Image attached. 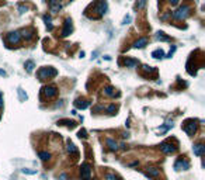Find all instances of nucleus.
<instances>
[{
  "mask_svg": "<svg viewBox=\"0 0 205 180\" xmlns=\"http://www.w3.org/2000/svg\"><path fill=\"white\" fill-rule=\"evenodd\" d=\"M70 33H72V20H70V18H66V20H65V24H63L62 37H68Z\"/></svg>",
  "mask_w": 205,
  "mask_h": 180,
  "instance_id": "7",
  "label": "nucleus"
},
{
  "mask_svg": "<svg viewBox=\"0 0 205 180\" xmlns=\"http://www.w3.org/2000/svg\"><path fill=\"white\" fill-rule=\"evenodd\" d=\"M44 21L46 23V25H48V30H52L53 27H52V24H51V17L49 16H44Z\"/></svg>",
  "mask_w": 205,
  "mask_h": 180,
  "instance_id": "24",
  "label": "nucleus"
},
{
  "mask_svg": "<svg viewBox=\"0 0 205 180\" xmlns=\"http://www.w3.org/2000/svg\"><path fill=\"white\" fill-rule=\"evenodd\" d=\"M58 124H60V125L66 124V125H70V127H75V125H76V123H75V121H69V120H62V121H59Z\"/></svg>",
  "mask_w": 205,
  "mask_h": 180,
  "instance_id": "26",
  "label": "nucleus"
},
{
  "mask_svg": "<svg viewBox=\"0 0 205 180\" xmlns=\"http://www.w3.org/2000/svg\"><path fill=\"white\" fill-rule=\"evenodd\" d=\"M58 72L56 69H53V68H42V69H40V72H38V77H40L41 80H45V79H51V77L56 76Z\"/></svg>",
  "mask_w": 205,
  "mask_h": 180,
  "instance_id": "2",
  "label": "nucleus"
},
{
  "mask_svg": "<svg viewBox=\"0 0 205 180\" xmlns=\"http://www.w3.org/2000/svg\"><path fill=\"white\" fill-rule=\"evenodd\" d=\"M104 93H106L107 96H115V92H114V87H111V86L106 87V89H104Z\"/></svg>",
  "mask_w": 205,
  "mask_h": 180,
  "instance_id": "22",
  "label": "nucleus"
},
{
  "mask_svg": "<svg viewBox=\"0 0 205 180\" xmlns=\"http://www.w3.org/2000/svg\"><path fill=\"white\" fill-rule=\"evenodd\" d=\"M107 9H108V4H107L106 0H99L94 6V11H96L99 16H104L107 13Z\"/></svg>",
  "mask_w": 205,
  "mask_h": 180,
  "instance_id": "3",
  "label": "nucleus"
},
{
  "mask_svg": "<svg viewBox=\"0 0 205 180\" xmlns=\"http://www.w3.org/2000/svg\"><path fill=\"white\" fill-rule=\"evenodd\" d=\"M79 137H80V138H86V137H87V132H86L84 130H80V131H79Z\"/></svg>",
  "mask_w": 205,
  "mask_h": 180,
  "instance_id": "33",
  "label": "nucleus"
},
{
  "mask_svg": "<svg viewBox=\"0 0 205 180\" xmlns=\"http://www.w3.org/2000/svg\"><path fill=\"white\" fill-rule=\"evenodd\" d=\"M190 14H191V7L190 6H181L173 13V17H174L176 20H184V18H187Z\"/></svg>",
  "mask_w": 205,
  "mask_h": 180,
  "instance_id": "1",
  "label": "nucleus"
},
{
  "mask_svg": "<svg viewBox=\"0 0 205 180\" xmlns=\"http://www.w3.org/2000/svg\"><path fill=\"white\" fill-rule=\"evenodd\" d=\"M21 172L24 174H35L37 173V170H31V169H21Z\"/></svg>",
  "mask_w": 205,
  "mask_h": 180,
  "instance_id": "29",
  "label": "nucleus"
},
{
  "mask_svg": "<svg viewBox=\"0 0 205 180\" xmlns=\"http://www.w3.org/2000/svg\"><path fill=\"white\" fill-rule=\"evenodd\" d=\"M145 72H148V73H155L156 72V68H152V66H148V65H143V68H142Z\"/></svg>",
  "mask_w": 205,
  "mask_h": 180,
  "instance_id": "25",
  "label": "nucleus"
},
{
  "mask_svg": "<svg viewBox=\"0 0 205 180\" xmlns=\"http://www.w3.org/2000/svg\"><path fill=\"white\" fill-rule=\"evenodd\" d=\"M174 169L176 170H181V169L183 170H187V169H190V163L185 159H179L174 163Z\"/></svg>",
  "mask_w": 205,
  "mask_h": 180,
  "instance_id": "8",
  "label": "nucleus"
},
{
  "mask_svg": "<svg viewBox=\"0 0 205 180\" xmlns=\"http://www.w3.org/2000/svg\"><path fill=\"white\" fill-rule=\"evenodd\" d=\"M156 38H157V40H160V41H170V38L167 37V35H164V33H157Z\"/></svg>",
  "mask_w": 205,
  "mask_h": 180,
  "instance_id": "23",
  "label": "nucleus"
},
{
  "mask_svg": "<svg viewBox=\"0 0 205 180\" xmlns=\"http://www.w3.org/2000/svg\"><path fill=\"white\" fill-rule=\"evenodd\" d=\"M195 130H197V125H195V123L192 120L187 121V123L184 124V131L188 134V135H194Z\"/></svg>",
  "mask_w": 205,
  "mask_h": 180,
  "instance_id": "6",
  "label": "nucleus"
},
{
  "mask_svg": "<svg viewBox=\"0 0 205 180\" xmlns=\"http://www.w3.org/2000/svg\"><path fill=\"white\" fill-rule=\"evenodd\" d=\"M38 156H40L42 160H48L51 158V155L48 154V152H40V154H38Z\"/></svg>",
  "mask_w": 205,
  "mask_h": 180,
  "instance_id": "27",
  "label": "nucleus"
},
{
  "mask_svg": "<svg viewBox=\"0 0 205 180\" xmlns=\"http://www.w3.org/2000/svg\"><path fill=\"white\" fill-rule=\"evenodd\" d=\"M23 37L25 38V40H33L34 37V30L33 28H27V30H23Z\"/></svg>",
  "mask_w": 205,
  "mask_h": 180,
  "instance_id": "15",
  "label": "nucleus"
},
{
  "mask_svg": "<svg viewBox=\"0 0 205 180\" xmlns=\"http://www.w3.org/2000/svg\"><path fill=\"white\" fill-rule=\"evenodd\" d=\"M24 66H25L27 72H28V73H31V72L34 70V68H35V64H34V61H27Z\"/></svg>",
  "mask_w": 205,
  "mask_h": 180,
  "instance_id": "17",
  "label": "nucleus"
},
{
  "mask_svg": "<svg viewBox=\"0 0 205 180\" xmlns=\"http://www.w3.org/2000/svg\"><path fill=\"white\" fill-rule=\"evenodd\" d=\"M146 2L148 0H138V3H136V9H143L146 4Z\"/></svg>",
  "mask_w": 205,
  "mask_h": 180,
  "instance_id": "28",
  "label": "nucleus"
},
{
  "mask_svg": "<svg viewBox=\"0 0 205 180\" xmlns=\"http://www.w3.org/2000/svg\"><path fill=\"white\" fill-rule=\"evenodd\" d=\"M18 10H20V13H25L28 9H27V6H18Z\"/></svg>",
  "mask_w": 205,
  "mask_h": 180,
  "instance_id": "34",
  "label": "nucleus"
},
{
  "mask_svg": "<svg viewBox=\"0 0 205 180\" xmlns=\"http://www.w3.org/2000/svg\"><path fill=\"white\" fill-rule=\"evenodd\" d=\"M107 145H108V148L111 151H117V149H118V143H117L115 141H113V139H107Z\"/></svg>",
  "mask_w": 205,
  "mask_h": 180,
  "instance_id": "20",
  "label": "nucleus"
},
{
  "mask_svg": "<svg viewBox=\"0 0 205 180\" xmlns=\"http://www.w3.org/2000/svg\"><path fill=\"white\" fill-rule=\"evenodd\" d=\"M49 9L52 13H58L62 9V4H60L59 0H49Z\"/></svg>",
  "mask_w": 205,
  "mask_h": 180,
  "instance_id": "11",
  "label": "nucleus"
},
{
  "mask_svg": "<svg viewBox=\"0 0 205 180\" xmlns=\"http://www.w3.org/2000/svg\"><path fill=\"white\" fill-rule=\"evenodd\" d=\"M146 174H148L149 177H157L160 174V170L157 169V167H148V169H146Z\"/></svg>",
  "mask_w": 205,
  "mask_h": 180,
  "instance_id": "13",
  "label": "nucleus"
},
{
  "mask_svg": "<svg viewBox=\"0 0 205 180\" xmlns=\"http://www.w3.org/2000/svg\"><path fill=\"white\" fill-rule=\"evenodd\" d=\"M21 40V34L18 31H11L7 34V42L9 44H18Z\"/></svg>",
  "mask_w": 205,
  "mask_h": 180,
  "instance_id": "5",
  "label": "nucleus"
},
{
  "mask_svg": "<svg viewBox=\"0 0 205 180\" xmlns=\"http://www.w3.org/2000/svg\"><path fill=\"white\" fill-rule=\"evenodd\" d=\"M145 45H148V38H139V40H136L135 42H133V48H143Z\"/></svg>",
  "mask_w": 205,
  "mask_h": 180,
  "instance_id": "14",
  "label": "nucleus"
},
{
  "mask_svg": "<svg viewBox=\"0 0 205 180\" xmlns=\"http://www.w3.org/2000/svg\"><path fill=\"white\" fill-rule=\"evenodd\" d=\"M169 2L173 4V6H176V4H179V2H180V0H169Z\"/></svg>",
  "mask_w": 205,
  "mask_h": 180,
  "instance_id": "36",
  "label": "nucleus"
},
{
  "mask_svg": "<svg viewBox=\"0 0 205 180\" xmlns=\"http://www.w3.org/2000/svg\"><path fill=\"white\" fill-rule=\"evenodd\" d=\"M160 151H162V152H164V154H173V152L176 151V148L173 147L172 143L163 142V143H160Z\"/></svg>",
  "mask_w": 205,
  "mask_h": 180,
  "instance_id": "10",
  "label": "nucleus"
},
{
  "mask_svg": "<svg viewBox=\"0 0 205 180\" xmlns=\"http://www.w3.org/2000/svg\"><path fill=\"white\" fill-rule=\"evenodd\" d=\"M75 104H76L77 108H82V110H84V108H87V107L90 106L89 101H82V100H77Z\"/></svg>",
  "mask_w": 205,
  "mask_h": 180,
  "instance_id": "18",
  "label": "nucleus"
},
{
  "mask_svg": "<svg viewBox=\"0 0 205 180\" xmlns=\"http://www.w3.org/2000/svg\"><path fill=\"white\" fill-rule=\"evenodd\" d=\"M18 94H20V99H21L23 101H25V100H27V94L24 93V92H23L21 89H18Z\"/></svg>",
  "mask_w": 205,
  "mask_h": 180,
  "instance_id": "30",
  "label": "nucleus"
},
{
  "mask_svg": "<svg viewBox=\"0 0 205 180\" xmlns=\"http://www.w3.org/2000/svg\"><path fill=\"white\" fill-rule=\"evenodd\" d=\"M192 151H194V155H197V156H202V155H204V151H205L204 143H197V145H194Z\"/></svg>",
  "mask_w": 205,
  "mask_h": 180,
  "instance_id": "12",
  "label": "nucleus"
},
{
  "mask_svg": "<svg viewBox=\"0 0 205 180\" xmlns=\"http://www.w3.org/2000/svg\"><path fill=\"white\" fill-rule=\"evenodd\" d=\"M0 76H7V73H6V72H4V70H2V69H0Z\"/></svg>",
  "mask_w": 205,
  "mask_h": 180,
  "instance_id": "38",
  "label": "nucleus"
},
{
  "mask_svg": "<svg viewBox=\"0 0 205 180\" xmlns=\"http://www.w3.org/2000/svg\"><path fill=\"white\" fill-rule=\"evenodd\" d=\"M152 57L155 58V59H160V58L164 57V52H163L162 49H156V51L152 52Z\"/></svg>",
  "mask_w": 205,
  "mask_h": 180,
  "instance_id": "21",
  "label": "nucleus"
},
{
  "mask_svg": "<svg viewBox=\"0 0 205 180\" xmlns=\"http://www.w3.org/2000/svg\"><path fill=\"white\" fill-rule=\"evenodd\" d=\"M117 110V107H115V104H111V106L108 107V108H107V111H108L110 114H114V111Z\"/></svg>",
  "mask_w": 205,
  "mask_h": 180,
  "instance_id": "31",
  "label": "nucleus"
},
{
  "mask_svg": "<svg viewBox=\"0 0 205 180\" xmlns=\"http://www.w3.org/2000/svg\"><path fill=\"white\" fill-rule=\"evenodd\" d=\"M106 179H107V180H118V177H117L115 174H113V173H108V174L106 176Z\"/></svg>",
  "mask_w": 205,
  "mask_h": 180,
  "instance_id": "32",
  "label": "nucleus"
},
{
  "mask_svg": "<svg viewBox=\"0 0 205 180\" xmlns=\"http://www.w3.org/2000/svg\"><path fill=\"white\" fill-rule=\"evenodd\" d=\"M129 21H131V16H126L125 18H124V23L122 24H128Z\"/></svg>",
  "mask_w": 205,
  "mask_h": 180,
  "instance_id": "35",
  "label": "nucleus"
},
{
  "mask_svg": "<svg viewBox=\"0 0 205 180\" xmlns=\"http://www.w3.org/2000/svg\"><path fill=\"white\" fill-rule=\"evenodd\" d=\"M90 176H91V166L89 163H83L80 166V177H82V180H90Z\"/></svg>",
  "mask_w": 205,
  "mask_h": 180,
  "instance_id": "4",
  "label": "nucleus"
},
{
  "mask_svg": "<svg viewBox=\"0 0 205 180\" xmlns=\"http://www.w3.org/2000/svg\"><path fill=\"white\" fill-rule=\"evenodd\" d=\"M124 65H125L126 68H135L136 65H138V61L132 59V58H126L125 62H124Z\"/></svg>",
  "mask_w": 205,
  "mask_h": 180,
  "instance_id": "16",
  "label": "nucleus"
},
{
  "mask_svg": "<svg viewBox=\"0 0 205 180\" xmlns=\"http://www.w3.org/2000/svg\"><path fill=\"white\" fill-rule=\"evenodd\" d=\"M66 149H68V152H69V154L77 155V148L75 147V145H73V143L70 142V141H69V142H68V148H66Z\"/></svg>",
  "mask_w": 205,
  "mask_h": 180,
  "instance_id": "19",
  "label": "nucleus"
},
{
  "mask_svg": "<svg viewBox=\"0 0 205 180\" xmlns=\"http://www.w3.org/2000/svg\"><path fill=\"white\" fill-rule=\"evenodd\" d=\"M44 93H45V96L46 97H55L58 94V89L55 86H46V87H44Z\"/></svg>",
  "mask_w": 205,
  "mask_h": 180,
  "instance_id": "9",
  "label": "nucleus"
},
{
  "mask_svg": "<svg viewBox=\"0 0 205 180\" xmlns=\"http://www.w3.org/2000/svg\"><path fill=\"white\" fill-rule=\"evenodd\" d=\"M0 107H3V94L0 92Z\"/></svg>",
  "mask_w": 205,
  "mask_h": 180,
  "instance_id": "37",
  "label": "nucleus"
}]
</instances>
